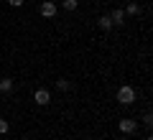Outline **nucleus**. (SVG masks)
<instances>
[{
    "label": "nucleus",
    "instance_id": "obj_5",
    "mask_svg": "<svg viewBox=\"0 0 153 140\" xmlns=\"http://www.w3.org/2000/svg\"><path fill=\"white\" fill-rule=\"evenodd\" d=\"M41 16L44 18H54L56 16V5L54 3H44V5H41Z\"/></svg>",
    "mask_w": 153,
    "mask_h": 140
},
{
    "label": "nucleus",
    "instance_id": "obj_13",
    "mask_svg": "<svg viewBox=\"0 0 153 140\" xmlns=\"http://www.w3.org/2000/svg\"><path fill=\"white\" fill-rule=\"evenodd\" d=\"M117 140H128V138H117Z\"/></svg>",
    "mask_w": 153,
    "mask_h": 140
},
{
    "label": "nucleus",
    "instance_id": "obj_1",
    "mask_svg": "<svg viewBox=\"0 0 153 140\" xmlns=\"http://www.w3.org/2000/svg\"><path fill=\"white\" fill-rule=\"evenodd\" d=\"M117 102L120 104H133L135 102V89H133V87H120V89H117Z\"/></svg>",
    "mask_w": 153,
    "mask_h": 140
},
{
    "label": "nucleus",
    "instance_id": "obj_2",
    "mask_svg": "<svg viewBox=\"0 0 153 140\" xmlns=\"http://www.w3.org/2000/svg\"><path fill=\"white\" fill-rule=\"evenodd\" d=\"M33 99H36V104L44 107V104L51 102V92H49V89H36V92H33Z\"/></svg>",
    "mask_w": 153,
    "mask_h": 140
},
{
    "label": "nucleus",
    "instance_id": "obj_3",
    "mask_svg": "<svg viewBox=\"0 0 153 140\" xmlns=\"http://www.w3.org/2000/svg\"><path fill=\"white\" fill-rule=\"evenodd\" d=\"M117 125H120V130H123V133H125V135L135 133V127H138V125H135V120H130V117H123V120H120V122H117Z\"/></svg>",
    "mask_w": 153,
    "mask_h": 140
},
{
    "label": "nucleus",
    "instance_id": "obj_10",
    "mask_svg": "<svg viewBox=\"0 0 153 140\" xmlns=\"http://www.w3.org/2000/svg\"><path fill=\"white\" fill-rule=\"evenodd\" d=\"M56 87H59L61 92H66V89H69V81H66V79H59V81H56Z\"/></svg>",
    "mask_w": 153,
    "mask_h": 140
},
{
    "label": "nucleus",
    "instance_id": "obj_7",
    "mask_svg": "<svg viewBox=\"0 0 153 140\" xmlns=\"http://www.w3.org/2000/svg\"><path fill=\"white\" fill-rule=\"evenodd\" d=\"M10 89H13V79H0V92L3 94H8Z\"/></svg>",
    "mask_w": 153,
    "mask_h": 140
},
{
    "label": "nucleus",
    "instance_id": "obj_6",
    "mask_svg": "<svg viewBox=\"0 0 153 140\" xmlns=\"http://www.w3.org/2000/svg\"><path fill=\"white\" fill-rule=\"evenodd\" d=\"M97 26L102 28V31H110V28H112V21H110V16H102V18H97Z\"/></svg>",
    "mask_w": 153,
    "mask_h": 140
},
{
    "label": "nucleus",
    "instance_id": "obj_9",
    "mask_svg": "<svg viewBox=\"0 0 153 140\" xmlns=\"http://www.w3.org/2000/svg\"><path fill=\"white\" fill-rule=\"evenodd\" d=\"M64 8L66 10H76V0H64Z\"/></svg>",
    "mask_w": 153,
    "mask_h": 140
},
{
    "label": "nucleus",
    "instance_id": "obj_8",
    "mask_svg": "<svg viewBox=\"0 0 153 140\" xmlns=\"http://www.w3.org/2000/svg\"><path fill=\"white\" fill-rule=\"evenodd\" d=\"M125 13H128V16H138V13H140V5H138V3H130Z\"/></svg>",
    "mask_w": 153,
    "mask_h": 140
},
{
    "label": "nucleus",
    "instance_id": "obj_4",
    "mask_svg": "<svg viewBox=\"0 0 153 140\" xmlns=\"http://www.w3.org/2000/svg\"><path fill=\"white\" fill-rule=\"evenodd\" d=\"M110 21H112V26H123L125 23V10H112V16H110Z\"/></svg>",
    "mask_w": 153,
    "mask_h": 140
},
{
    "label": "nucleus",
    "instance_id": "obj_12",
    "mask_svg": "<svg viewBox=\"0 0 153 140\" xmlns=\"http://www.w3.org/2000/svg\"><path fill=\"white\" fill-rule=\"evenodd\" d=\"M8 3H10V5H13V8H21V5H23V3H26V0H8Z\"/></svg>",
    "mask_w": 153,
    "mask_h": 140
},
{
    "label": "nucleus",
    "instance_id": "obj_11",
    "mask_svg": "<svg viewBox=\"0 0 153 140\" xmlns=\"http://www.w3.org/2000/svg\"><path fill=\"white\" fill-rule=\"evenodd\" d=\"M5 133H8V120L0 117V135H5Z\"/></svg>",
    "mask_w": 153,
    "mask_h": 140
}]
</instances>
